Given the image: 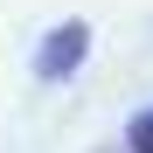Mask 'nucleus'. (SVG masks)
I'll return each mask as SVG.
<instances>
[{
  "mask_svg": "<svg viewBox=\"0 0 153 153\" xmlns=\"http://www.w3.org/2000/svg\"><path fill=\"white\" fill-rule=\"evenodd\" d=\"M125 153H153V105H146L132 125H125Z\"/></svg>",
  "mask_w": 153,
  "mask_h": 153,
  "instance_id": "nucleus-2",
  "label": "nucleus"
},
{
  "mask_svg": "<svg viewBox=\"0 0 153 153\" xmlns=\"http://www.w3.org/2000/svg\"><path fill=\"white\" fill-rule=\"evenodd\" d=\"M84 56H91V21H63V28L42 35V49H35V76H42V84H63V76H76Z\"/></svg>",
  "mask_w": 153,
  "mask_h": 153,
  "instance_id": "nucleus-1",
  "label": "nucleus"
}]
</instances>
